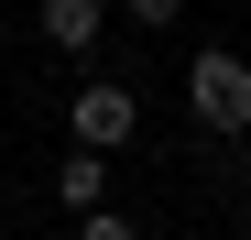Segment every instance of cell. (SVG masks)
Here are the masks:
<instances>
[{
	"mask_svg": "<svg viewBox=\"0 0 251 240\" xmlns=\"http://www.w3.org/2000/svg\"><path fill=\"white\" fill-rule=\"evenodd\" d=\"M240 240H251V186H240Z\"/></svg>",
	"mask_w": 251,
	"mask_h": 240,
	"instance_id": "7",
	"label": "cell"
},
{
	"mask_svg": "<svg viewBox=\"0 0 251 240\" xmlns=\"http://www.w3.org/2000/svg\"><path fill=\"white\" fill-rule=\"evenodd\" d=\"M55 208H66V218L109 208V153H55Z\"/></svg>",
	"mask_w": 251,
	"mask_h": 240,
	"instance_id": "3",
	"label": "cell"
},
{
	"mask_svg": "<svg viewBox=\"0 0 251 240\" xmlns=\"http://www.w3.org/2000/svg\"><path fill=\"white\" fill-rule=\"evenodd\" d=\"M186 109H197V131L240 142V131H251V55H240V44L186 55Z\"/></svg>",
	"mask_w": 251,
	"mask_h": 240,
	"instance_id": "1",
	"label": "cell"
},
{
	"mask_svg": "<svg viewBox=\"0 0 251 240\" xmlns=\"http://www.w3.org/2000/svg\"><path fill=\"white\" fill-rule=\"evenodd\" d=\"M76 240H142V229L120 218V208H88V218H76Z\"/></svg>",
	"mask_w": 251,
	"mask_h": 240,
	"instance_id": "5",
	"label": "cell"
},
{
	"mask_svg": "<svg viewBox=\"0 0 251 240\" xmlns=\"http://www.w3.org/2000/svg\"><path fill=\"white\" fill-rule=\"evenodd\" d=\"M120 11H131L142 33H164V22H186V0H120Z\"/></svg>",
	"mask_w": 251,
	"mask_h": 240,
	"instance_id": "6",
	"label": "cell"
},
{
	"mask_svg": "<svg viewBox=\"0 0 251 240\" xmlns=\"http://www.w3.org/2000/svg\"><path fill=\"white\" fill-rule=\"evenodd\" d=\"M99 22H109V0H44V44L55 55H99Z\"/></svg>",
	"mask_w": 251,
	"mask_h": 240,
	"instance_id": "4",
	"label": "cell"
},
{
	"mask_svg": "<svg viewBox=\"0 0 251 240\" xmlns=\"http://www.w3.org/2000/svg\"><path fill=\"white\" fill-rule=\"evenodd\" d=\"M131 131H142V98L109 88V76H88V88H76V109H66V142H76V153H120Z\"/></svg>",
	"mask_w": 251,
	"mask_h": 240,
	"instance_id": "2",
	"label": "cell"
}]
</instances>
